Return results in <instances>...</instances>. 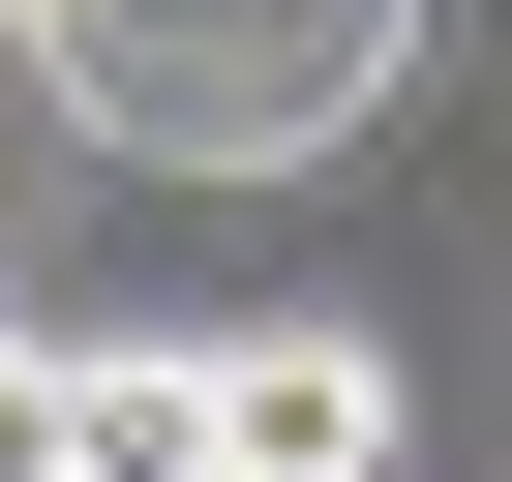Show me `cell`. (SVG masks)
Segmentation results:
<instances>
[{
    "label": "cell",
    "instance_id": "obj_1",
    "mask_svg": "<svg viewBox=\"0 0 512 482\" xmlns=\"http://www.w3.org/2000/svg\"><path fill=\"white\" fill-rule=\"evenodd\" d=\"M422 452V362L362 302H272V332H211V482H392Z\"/></svg>",
    "mask_w": 512,
    "mask_h": 482
},
{
    "label": "cell",
    "instance_id": "obj_2",
    "mask_svg": "<svg viewBox=\"0 0 512 482\" xmlns=\"http://www.w3.org/2000/svg\"><path fill=\"white\" fill-rule=\"evenodd\" d=\"M61 482H211V332H61Z\"/></svg>",
    "mask_w": 512,
    "mask_h": 482
},
{
    "label": "cell",
    "instance_id": "obj_3",
    "mask_svg": "<svg viewBox=\"0 0 512 482\" xmlns=\"http://www.w3.org/2000/svg\"><path fill=\"white\" fill-rule=\"evenodd\" d=\"M31 31H61V0H0V61H31Z\"/></svg>",
    "mask_w": 512,
    "mask_h": 482
}]
</instances>
